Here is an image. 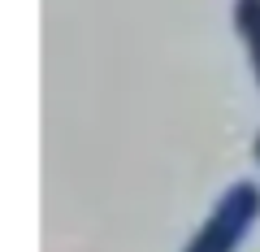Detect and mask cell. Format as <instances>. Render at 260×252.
Listing matches in <instances>:
<instances>
[{
  "instance_id": "6da1fadb",
  "label": "cell",
  "mask_w": 260,
  "mask_h": 252,
  "mask_svg": "<svg viewBox=\"0 0 260 252\" xmlns=\"http://www.w3.org/2000/svg\"><path fill=\"white\" fill-rule=\"evenodd\" d=\"M256 213H260V191L251 183H239L230 196L217 205V213L208 217V226L200 231V239H195L186 252H234Z\"/></svg>"
},
{
  "instance_id": "7a4b0ae2",
  "label": "cell",
  "mask_w": 260,
  "mask_h": 252,
  "mask_svg": "<svg viewBox=\"0 0 260 252\" xmlns=\"http://www.w3.org/2000/svg\"><path fill=\"white\" fill-rule=\"evenodd\" d=\"M239 31L251 48V66L260 78V0H239Z\"/></svg>"
},
{
  "instance_id": "3957f363",
  "label": "cell",
  "mask_w": 260,
  "mask_h": 252,
  "mask_svg": "<svg viewBox=\"0 0 260 252\" xmlns=\"http://www.w3.org/2000/svg\"><path fill=\"white\" fill-rule=\"evenodd\" d=\"M256 152H260V144H256Z\"/></svg>"
}]
</instances>
